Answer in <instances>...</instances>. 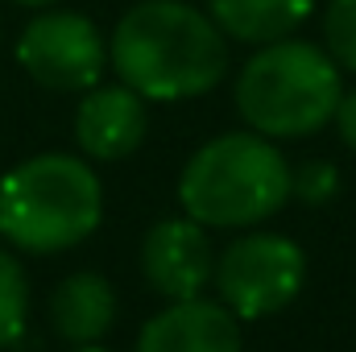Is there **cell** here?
Listing matches in <instances>:
<instances>
[{"mask_svg":"<svg viewBox=\"0 0 356 352\" xmlns=\"http://www.w3.org/2000/svg\"><path fill=\"white\" fill-rule=\"evenodd\" d=\"M108 58L120 83L145 99H191L224 79L228 42L195 4L141 0L116 21Z\"/></svg>","mask_w":356,"mask_h":352,"instance_id":"6da1fadb","label":"cell"},{"mask_svg":"<svg viewBox=\"0 0 356 352\" xmlns=\"http://www.w3.org/2000/svg\"><path fill=\"white\" fill-rule=\"evenodd\" d=\"M104 216L99 178L83 158L38 154L0 178V237L25 253H63Z\"/></svg>","mask_w":356,"mask_h":352,"instance_id":"7a4b0ae2","label":"cell"},{"mask_svg":"<svg viewBox=\"0 0 356 352\" xmlns=\"http://www.w3.org/2000/svg\"><path fill=\"white\" fill-rule=\"evenodd\" d=\"M178 199L203 228H253L286 207L290 166L261 133H224L186 162Z\"/></svg>","mask_w":356,"mask_h":352,"instance_id":"3957f363","label":"cell"},{"mask_svg":"<svg viewBox=\"0 0 356 352\" xmlns=\"http://www.w3.org/2000/svg\"><path fill=\"white\" fill-rule=\"evenodd\" d=\"M340 67L311 42H269L236 75V108L261 137H311L340 104Z\"/></svg>","mask_w":356,"mask_h":352,"instance_id":"277c9868","label":"cell"},{"mask_svg":"<svg viewBox=\"0 0 356 352\" xmlns=\"http://www.w3.org/2000/svg\"><path fill=\"white\" fill-rule=\"evenodd\" d=\"M307 278V257L290 237L277 232H249L236 237L211 269V282L224 307L241 319H261L294 303Z\"/></svg>","mask_w":356,"mask_h":352,"instance_id":"5b68a950","label":"cell"},{"mask_svg":"<svg viewBox=\"0 0 356 352\" xmlns=\"http://www.w3.org/2000/svg\"><path fill=\"white\" fill-rule=\"evenodd\" d=\"M17 63L33 83L50 91H88L108 67V46L83 13L46 8L17 42Z\"/></svg>","mask_w":356,"mask_h":352,"instance_id":"8992f818","label":"cell"},{"mask_svg":"<svg viewBox=\"0 0 356 352\" xmlns=\"http://www.w3.org/2000/svg\"><path fill=\"white\" fill-rule=\"evenodd\" d=\"M141 269L158 294L195 298L211 282V269H216V253H211L203 224H195L191 216L154 224L141 245Z\"/></svg>","mask_w":356,"mask_h":352,"instance_id":"52a82bcc","label":"cell"},{"mask_svg":"<svg viewBox=\"0 0 356 352\" xmlns=\"http://www.w3.org/2000/svg\"><path fill=\"white\" fill-rule=\"evenodd\" d=\"M145 95L133 88L116 83V88H88L79 112H75V141L79 150L95 162H116L129 158L141 141H145Z\"/></svg>","mask_w":356,"mask_h":352,"instance_id":"ba28073f","label":"cell"},{"mask_svg":"<svg viewBox=\"0 0 356 352\" xmlns=\"http://www.w3.org/2000/svg\"><path fill=\"white\" fill-rule=\"evenodd\" d=\"M137 352H241V328L224 303L175 298L141 328Z\"/></svg>","mask_w":356,"mask_h":352,"instance_id":"9c48e42d","label":"cell"},{"mask_svg":"<svg viewBox=\"0 0 356 352\" xmlns=\"http://www.w3.org/2000/svg\"><path fill=\"white\" fill-rule=\"evenodd\" d=\"M50 319L63 340L88 349L99 336H108V328L116 319V290L99 273H88V269L71 273L58 282V290L50 298Z\"/></svg>","mask_w":356,"mask_h":352,"instance_id":"30bf717a","label":"cell"},{"mask_svg":"<svg viewBox=\"0 0 356 352\" xmlns=\"http://www.w3.org/2000/svg\"><path fill=\"white\" fill-rule=\"evenodd\" d=\"M207 4L220 33L249 46L282 42L311 17V0H207Z\"/></svg>","mask_w":356,"mask_h":352,"instance_id":"8fae6325","label":"cell"},{"mask_svg":"<svg viewBox=\"0 0 356 352\" xmlns=\"http://www.w3.org/2000/svg\"><path fill=\"white\" fill-rule=\"evenodd\" d=\"M25 315H29V282H25V269L17 265L13 253L0 249V349H8L25 332Z\"/></svg>","mask_w":356,"mask_h":352,"instance_id":"7c38bea8","label":"cell"},{"mask_svg":"<svg viewBox=\"0 0 356 352\" xmlns=\"http://www.w3.org/2000/svg\"><path fill=\"white\" fill-rule=\"evenodd\" d=\"M323 38H327L332 63L344 71H356V0H327Z\"/></svg>","mask_w":356,"mask_h":352,"instance_id":"4fadbf2b","label":"cell"},{"mask_svg":"<svg viewBox=\"0 0 356 352\" xmlns=\"http://www.w3.org/2000/svg\"><path fill=\"white\" fill-rule=\"evenodd\" d=\"M336 191H340V175L332 162H302L298 170H290V195H298L311 207L336 199Z\"/></svg>","mask_w":356,"mask_h":352,"instance_id":"5bb4252c","label":"cell"},{"mask_svg":"<svg viewBox=\"0 0 356 352\" xmlns=\"http://www.w3.org/2000/svg\"><path fill=\"white\" fill-rule=\"evenodd\" d=\"M336 129H340V137H344V145L356 150V91L348 95H340V104H336Z\"/></svg>","mask_w":356,"mask_h":352,"instance_id":"9a60e30c","label":"cell"},{"mask_svg":"<svg viewBox=\"0 0 356 352\" xmlns=\"http://www.w3.org/2000/svg\"><path fill=\"white\" fill-rule=\"evenodd\" d=\"M17 4H25V8H50L54 0H17Z\"/></svg>","mask_w":356,"mask_h":352,"instance_id":"2e32d148","label":"cell"},{"mask_svg":"<svg viewBox=\"0 0 356 352\" xmlns=\"http://www.w3.org/2000/svg\"><path fill=\"white\" fill-rule=\"evenodd\" d=\"M79 352H104V349H95V344H88V349H79Z\"/></svg>","mask_w":356,"mask_h":352,"instance_id":"e0dca14e","label":"cell"}]
</instances>
